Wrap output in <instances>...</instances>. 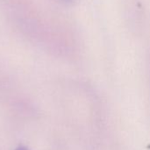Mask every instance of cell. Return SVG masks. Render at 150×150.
<instances>
[{
    "label": "cell",
    "instance_id": "6da1fadb",
    "mask_svg": "<svg viewBox=\"0 0 150 150\" xmlns=\"http://www.w3.org/2000/svg\"><path fill=\"white\" fill-rule=\"evenodd\" d=\"M16 150H28L27 149H25V148H18V149Z\"/></svg>",
    "mask_w": 150,
    "mask_h": 150
}]
</instances>
